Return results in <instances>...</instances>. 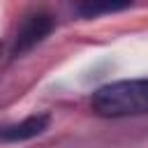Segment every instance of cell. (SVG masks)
<instances>
[{
  "label": "cell",
  "mask_w": 148,
  "mask_h": 148,
  "mask_svg": "<svg viewBox=\"0 0 148 148\" xmlns=\"http://www.w3.org/2000/svg\"><path fill=\"white\" fill-rule=\"evenodd\" d=\"M92 111L104 118L148 113V79H125L97 88L90 97Z\"/></svg>",
  "instance_id": "6da1fadb"
},
{
  "label": "cell",
  "mask_w": 148,
  "mask_h": 148,
  "mask_svg": "<svg viewBox=\"0 0 148 148\" xmlns=\"http://www.w3.org/2000/svg\"><path fill=\"white\" fill-rule=\"evenodd\" d=\"M53 30V16L49 12H32L28 14L16 32L14 46H12V56L18 58L23 53H28L30 49H35L44 37H49V32Z\"/></svg>",
  "instance_id": "7a4b0ae2"
},
{
  "label": "cell",
  "mask_w": 148,
  "mask_h": 148,
  "mask_svg": "<svg viewBox=\"0 0 148 148\" xmlns=\"http://www.w3.org/2000/svg\"><path fill=\"white\" fill-rule=\"evenodd\" d=\"M51 118L49 113H35L23 118L21 123H12V125H2L0 127V143H21V141H30L35 136H39L42 132H46Z\"/></svg>",
  "instance_id": "3957f363"
},
{
  "label": "cell",
  "mask_w": 148,
  "mask_h": 148,
  "mask_svg": "<svg viewBox=\"0 0 148 148\" xmlns=\"http://www.w3.org/2000/svg\"><path fill=\"white\" fill-rule=\"evenodd\" d=\"M123 9H130V2H81L74 7L76 14L86 16V18H97L99 14H113V12H123Z\"/></svg>",
  "instance_id": "277c9868"
}]
</instances>
